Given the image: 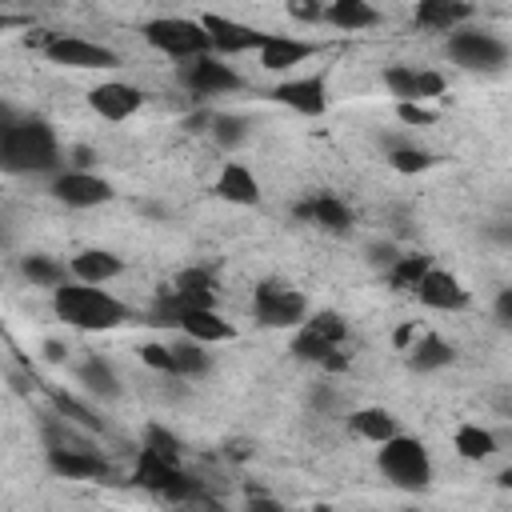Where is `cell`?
<instances>
[{"instance_id": "23", "label": "cell", "mask_w": 512, "mask_h": 512, "mask_svg": "<svg viewBox=\"0 0 512 512\" xmlns=\"http://www.w3.org/2000/svg\"><path fill=\"white\" fill-rule=\"evenodd\" d=\"M452 360H456V348H452L444 336H436V332L416 336L412 348H408V368H412V372H440V368H448Z\"/></svg>"}, {"instance_id": "7", "label": "cell", "mask_w": 512, "mask_h": 512, "mask_svg": "<svg viewBox=\"0 0 512 512\" xmlns=\"http://www.w3.org/2000/svg\"><path fill=\"white\" fill-rule=\"evenodd\" d=\"M448 60L468 72H500L508 64V44L484 28H456L448 36Z\"/></svg>"}, {"instance_id": "49", "label": "cell", "mask_w": 512, "mask_h": 512, "mask_svg": "<svg viewBox=\"0 0 512 512\" xmlns=\"http://www.w3.org/2000/svg\"><path fill=\"white\" fill-rule=\"evenodd\" d=\"M44 360L64 364V360H68V344H60V340H44Z\"/></svg>"}, {"instance_id": "10", "label": "cell", "mask_w": 512, "mask_h": 512, "mask_svg": "<svg viewBox=\"0 0 512 512\" xmlns=\"http://www.w3.org/2000/svg\"><path fill=\"white\" fill-rule=\"evenodd\" d=\"M44 56L60 68H116L120 56L96 40H84V36H52L44 44Z\"/></svg>"}, {"instance_id": "1", "label": "cell", "mask_w": 512, "mask_h": 512, "mask_svg": "<svg viewBox=\"0 0 512 512\" xmlns=\"http://www.w3.org/2000/svg\"><path fill=\"white\" fill-rule=\"evenodd\" d=\"M60 164H64V156H60V144H56V132L48 120H40V116L16 120L12 112H4V124H0V168L4 172H12V176L56 172Z\"/></svg>"}, {"instance_id": "50", "label": "cell", "mask_w": 512, "mask_h": 512, "mask_svg": "<svg viewBox=\"0 0 512 512\" xmlns=\"http://www.w3.org/2000/svg\"><path fill=\"white\" fill-rule=\"evenodd\" d=\"M488 236H492L496 244H512V224H492Z\"/></svg>"}, {"instance_id": "2", "label": "cell", "mask_w": 512, "mask_h": 512, "mask_svg": "<svg viewBox=\"0 0 512 512\" xmlns=\"http://www.w3.org/2000/svg\"><path fill=\"white\" fill-rule=\"evenodd\" d=\"M52 312H56V320H64L68 328H80V332H108L132 316L124 300H116L112 292H104L100 284H88V280H64L60 288H52Z\"/></svg>"}, {"instance_id": "5", "label": "cell", "mask_w": 512, "mask_h": 512, "mask_svg": "<svg viewBox=\"0 0 512 512\" xmlns=\"http://www.w3.org/2000/svg\"><path fill=\"white\" fill-rule=\"evenodd\" d=\"M144 40L172 56V60H188V56H200V52H212V36L200 20H184V16H156L144 24Z\"/></svg>"}, {"instance_id": "9", "label": "cell", "mask_w": 512, "mask_h": 512, "mask_svg": "<svg viewBox=\"0 0 512 512\" xmlns=\"http://www.w3.org/2000/svg\"><path fill=\"white\" fill-rule=\"evenodd\" d=\"M52 196L64 204V208H96V204H108L116 196V188L96 176V172H84V168H64L52 176Z\"/></svg>"}, {"instance_id": "47", "label": "cell", "mask_w": 512, "mask_h": 512, "mask_svg": "<svg viewBox=\"0 0 512 512\" xmlns=\"http://www.w3.org/2000/svg\"><path fill=\"white\" fill-rule=\"evenodd\" d=\"M308 404H312V408H320V412H328V408L336 404V392H332L328 384H316V388H312V396H308Z\"/></svg>"}, {"instance_id": "8", "label": "cell", "mask_w": 512, "mask_h": 512, "mask_svg": "<svg viewBox=\"0 0 512 512\" xmlns=\"http://www.w3.org/2000/svg\"><path fill=\"white\" fill-rule=\"evenodd\" d=\"M176 80L192 96H224V92H236L244 84L240 72L220 60V52H200V56L180 60L176 64Z\"/></svg>"}, {"instance_id": "26", "label": "cell", "mask_w": 512, "mask_h": 512, "mask_svg": "<svg viewBox=\"0 0 512 512\" xmlns=\"http://www.w3.org/2000/svg\"><path fill=\"white\" fill-rule=\"evenodd\" d=\"M76 380H80L84 392L96 396V400H116V396H120V380H116V372H112V364H108L104 356L80 360V364H76Z\"/></svg>"}, {"instance_id": "12", "label": "cell", "mask_w": 512, "mask_h": 512, "mask_svg": "<svg viewBox=\"0 0 512 512\" xmlns=\"http://www.w3.org/2000/svg\"><path fill=\"white\" fill-rule=\"evenodd\" d=\"M88 108L96 116L120 124V120H128V116H136L144 108V92L136 84H128V80H104V84H96L88 92Z\"/></svg>"}, {"instance_id": "43", "label": "cell", "mask_w": 512, "mask_h": 512, "mask_svg": "<svg viewBox=\"0 0 512 512\" xmlns=\"http://www.w3.org/2000/svg\"><path fill=\"white\" fill-rule=\"evenodd\" d=\"M444 76L440 72H432V68H416V92H420V100H428V96H444Z\"/></svg>"}, {"instance_id": "51", "label": "cell", "mask_w": 512, "mask_h": 512, "mask_svg": "<svg viewBox=\"0 0 512 512\" xmlns=\"http://www.w3.org/2000/svg\"><path fill=\"white\" fill-rule=\"evenodd\" d=\"M496 484H500V488H512V468H500V472H496Z\"/></svg>"}, {"instance_id": "19", "label": "cell", "mask_w": 512, "mask_h": 512, "mask_svg": "<svg viewBox=\"0 0 512 512\" xmlns=\"http://www.w3.org/2000/svg\"><path fill=\"white\" fill-rule=\"evenodd\" d=\"M216 196L228 200V204L252 208V204H260V180H256V172H252L248 164L232 160V164H224L220 176H216Z\"/></svg>"}, {"instance_id": "25", "label": "cell", "mask_w": 512, "mask_h": 512, "mask_svg": "<svg viewBox=\"0 0 512 512\" xmlns=\"http://www.w3.org/2000/svg\"><path fill=\"white\" fill-rule=\"evenodd\" d=\"M324 24H332L340 32H364V28L380 24V12L372 8V0H328Z\"/></svg>"}, {"instance_id": "45", "label": "cell", "mask_w": 512, "mask_h": 512, "mask_svg": "<svg viewBox=\"0 0 512 512\" xmlns=\"http://www.w3.org/2000/svg\"><path fill=\"white\" fill-rule=\"evenodd\" d=\"M212 116H216V112L196 108L192 116H184V120H180V128H184V132H192V136H196V132H208V128H212Z\"/></svg>"}, {"instance_id": "42", "label": "cell", "mask_w": 512, "mask_h": 512, "mask_svg": "<svg viewBox=\"0 0 512 512\" xmlns=\"http://www.w3.org/2000/svg\"><path fill=\"white\" fill-rule=\"evenodd\" d=\"M396 260H400V252H396V244H392V240H376V244H368V264H372V268L388 272Z\"/></svg>"}, {"instance_id": "38", "label": "cell", "mask_w": 512, "mask_h": 512, "mask_svg": "<svg viewBox=\"0 0 512 512\" xmlns=\"http://www.w3.org/2000/svg\"><path fill=\"white\" fill-rule=\"evenodd\" d=\"M384 84H388V92L396 100H420V92H416V68H408V64L384 68Z\"/></svg>"}, {"instance_id": "17", "label": "cell", "mask_w": 512, "mask_h": 512, "mask_svg": "<svg viewBox=\"0 0 512 512\" xmlns=\"http://www.w3.org/2000/svg\"><path fill=\"white\" fill-rule=\"evenodd\" d=\"M412 20L428 32H456L460 24L472 20V4L468 0H416Z\"/></svg>"}, {"instance_id": "31", "label": "cell", "mask_w": 512, "mask_h": 512, "mask_svg": "<svg viewBox=\"0 0 512 512\" xmlns=\"http://www.w3.org/2000/svg\"><path fill=\"white\" fill-rule=\"evenodd\" d=\"M336 352H340V348H336V344H328L324 336H316L308 324H300V328H296V336H292V356H296V360H304V364H320V368H324Z\"/></svg>"}, {"instance_id": "46", "label": "cell", "mask_w": 512, "mask_h": 512, "mask_svg": "<svg viewBox=\"0 0 512 512\" xmlns=\"http://www.w3.org/2000/svg\"><path fill=\"white\" fill-rule=\"evenodd\" d=\"M492 312H496V320H500V324H508V328H512V288H500V292H496Z\"/></svg>"}, {"instance_id": "35", "label": "cell", "mask_w": 512, "mask_h": 512, "mask_svg": "<svg viewBox=\"0 0 512 512\" xmlns=\"http://www.w3.org/2000/svg\"><path fill=\"white\" fill-rule=\"evenodd\" d=\"M180 316H184V300L176 292L156 296L152 308H148V324L152 328H180Z\"/></svg>"}, {"instance_id": "48", "label": "cell", "mask_w": 512, "mask_h": 512, "mask_svg": "<svg viewBox=\"0 0 512 512\" xmlns=\"http://www.w3.org/2000/svg\"><path fill=\"white\" fill-rule=\"evenodd\" d=\"M412 340H416V324H400V328H396V336H392V344H396L400 352H408V348H412Z\"/></svg>"}, {"instance_id": "30", "label": "cell", "mask_w": 512, "mask_h": 512, "mask_svg": "<svg viewBox=\"0 0 512 512\" xmlns=\"http://www.w3.org/2000/svg\"><path fill=\"white\" fill-rule=\"evenodd\" d=\"M384 148H388V156H384V160H388L396 172H404V176L428 172V168L436 164V156H432L428 148H416V144H404V140H388Z\"/></svg>"}, {"instance_id": "13", "label": "cell", "mask_w": 512, "mask_h": 512, "mask_svg": "<svg viewBox=\"0 0 512 512\" xmlns=\"http://www.w3.org/2000/svg\"><path fill=\"white\" fill-rule=\"evenodd\" d=\"M44 460L64 480H112V464L96 448H48Z\"/></svg>"}, {"instance_id": "24", "label": "cell", "mask_w": 512, "mask_h": 512, "mask_svg": "<svg viewBox=\"0 0 512 512\" xmlns=\"http://www.w3.org/2000/svg\"><path fill=\"white\" fill-rule=\"evenodd\" d=\"M348 432L360 436V440H368V444H384V440H392L400 432V424H396V416L388 408L368 404V408H356L348 416Z\"/></svg>"}, {"instance_id": "14", "label": "cell", "mask_w": 512, "mask_h": 512, "mask_svg": "<svg viewBox=\"0 0 512 512\" xmlns=\"http://www.w3.org/2000/svg\"><path fill=\"white\" fill-rule=\"evenodd\" d=\"M272 100L288 104L300 116H324V108H328V80L324 76H292V80L272 88Z\"/></svg>"}, {"instance_id": "3", "label": "cell", "mask_w": 512, "mask_h": 512, "mask_svg": "<svg viewBox=\"0 0 512 512\" xmlns=\"http://www.w3.org/2000/svg\"><path fill=\"white\" fill-rule=\"evenodd\" d=\"M132 484L144 488V492H152V496L164 500V504H212V496L200 488L196 476H188V472L180 468V460H164V456H156V452L144 448V444H140V452H136Z\"/></svg>"}, {"instance_id": "18", "label": "cell", "mask_w": 512, "mask_h": 512, "mask_svg": "<svg viewBox=\"0 0 512 512\" xmlns=\"http://www.w3.org/2000/svg\"><path fill=\"white\" fill-rule=\"evenodd\" d=\"M308 56H316V44L296 40V36H264L260 44V68L264 72H292L296 64H304Z\"/></svg>"}, {"instance_id": "34", "label": "cell", "mask_w": 512, "mask_h": 512, "mask_svg": "<svg viewBox=\"0 0 512 512\" xmlns=\"http://www.w3.org/2000/svg\"><path fill=\"white\" fill-rule=\"evenodd\" d=\"M248 116H240V112H216L212 116V128H208V136L220 144V148H236V144H244L248 140Z\"/></svg>"}, {"instance_id": "11", "label": "cell", "mask_w": 512, "mask_h": 512, "mask_svg": "<svg viewBox=\"0 0 512 512\" xmlns=\"http://www.w3.org/2000/svg\"><path fill=\"white\" fill-rule=\"evenodd\" d=\"M200 24L208 28V36H212V52H220V56L260 52V44H264V36H268V32H260V28H252V24H244V20L220 16V12H204Z\"/></svg>"}, {"instance_id": "28", "label": "cell", "mask_w": 512, "mask_h": 512, "mask_svg": "<svg viewBox=\"0 0 512 512\" xmlns=\"http://www.w3.org/2000/svg\"><path fill=\"white\" fill-rule=\"evenodd\" d=\"M428 268H432V256H424V252H404V256L388 268V284H392L396 292H412V296H416V288H420V280H424Z\"/></svg>"}, {"instance_id": "37", "label": "cell", "mask_w": 512, "mask_h": 512, "mask_svg": "<svg viewBox=\"0 0 512 512\" xmlns=\"http://www.w3.org/2000/svg\"><path fill=\"white\" fill-rule=\"evenodd\" d=\"M144 448H152V452L164 456V460H180V452H184L180 436H176L172 428H164V424H148V428H144Z\"/></svg>"}, {"instance_id": "21", "label": "cell", "mask_w": 512, "mask_h": 512, "mask_svg": "<svg viewBox=\"0 0 512 512\" xmlns=\"http://www.w3.org/2000/svg\"><path fill=\"white\" fill-rule=\"evenodd\" d=\"M180 332L200 340V344H224L236 336V328L216 312V308H184L180 316Z\"/></svg>"}, {"instance_id": "6", "label": "cell", "mask_w": 512, "mask_h": 512, "mask_svg": "<svg viewBox=\"0 0 512 512\" xmlns=\"http://www.w3.org/2000/svg\"><path fill=\"white\" fill-rule=\"evenodd\" d=\"M252 316L264 328H300L308 320V300L284 280H260L252 292Z\"/></svg>"}, {"instance_id": "33", "label": "cell", "mask_w": 512, "mask_h": 512, "mask_svg": "<svg viewBox=\"0 0 512 512\" xmlns=\"http://www.w3.org/2000/svg\"><path fill=\"white\" fill-rule=\"evenodd\" d=\"M48 396H52V408L64 416V420H72L76 428H84V432H104V420L88 408V404H80L76 396H68V392H60V388H48Z\"/></svg>"}, {"instance_id": "41", "label": "cell", "mask_w": 512, "mask_h": 512, "mask_svg": "<svg viewBox=\"0 0 512 512\" xmlns=\"http://www.w3.org/2000/svg\"><path fill=\"white\" fill-rule=\"evenodd\" d=\"M284 8H288V16H292V20H300V24H320V20H324V12H328V4H324V0H288Z\"/></svg>"}, {"instance_id": "15", "label": "cell", "mask_w": 512, "mask_h": 512, "mask_svg": "<svg viewBox=\"0 0 512 512\" xmlns=\"http://www.w3.org/2000/svg\"><path fill=\"white\" fill-rule=\"evenodd\" d=\"M416 300L424 308H436V312H460V308H468V288L452 272L428 268L424 280H420V288H416Z\"/></svg>"}, {"instance_id": "20", "label": "cell", "mask_w": 512, "mask_h": 512, "mask_svg": "<svg viewBox=\"0 0 512 512\" xmlns=\"http://www.w3.org/2000/svg\"><path fill=\"white\" fill-rule=\"evenodd\" d=\"M68 272L76 280H88V284H108V280H116L124 272V260L116 252H108V248H84V252L72 256Z\"/></svg>"}, {"instance_id": "16", "label": "cell", "mask_w": 512, "mask_h": 512, "mask_svg": "<svg viewBox=\"0 0 512 512\" xmlns=\"http://www.w3.org/2000/svg\"><path fill=\"white\" fill-rule=\"evenodd\" d=\"M296 220L316 224V228L336 232V236L352 228V212H348V204H344L340 196H332V192H312L308 200H300V204H296Z\"/></svg>"}, {"instance_id": "32", "label": "cell", "mask_w": 512, "mask_h": 512, "mask_svg": "<svg viewBox=\"0 0 512 512\" xmlns=\"http://www.w3.org/2000/svg\"><path fill=\"white\" fill-rule=\"evenodd\" d=\"M204 348H208V344H200V340H192V336L176 340V344H172V356H176V376H188V380L204 376V372L212 368V356H208Z\"/></svg>"}, {"instance_id": "22", "label": "cell", "mask_w": 512, "mask_h": 512, "mask_svg": "<svg viewBox=\"0 0 512 512\" xmlns=\"http://www.w3.org/2000/svg\"><path fill=\"white\" fill-rule=\"evenodd\" d=\"M172 292L184 300V308H216V276L208 268H184L176 280H172Z\"/></svg>"}, {"instance_id": "27", "label": "cell", "mask_w": 512, "mask_h": 512, "mask_svg": "<svg viewBox=\"0 0 512 512\" xmlns=\"http://www.w3.org/2000/svg\"><path fill=\"white\" fill-rule=\"evenodd\" d=\"M20 276L36 288H60L64 284V264L52 260L48 252H28V256H20Z\"/></svg>"}, {"instance_id": "29", "label": "cell", "mask_w": 512, "mask_h": 512, "mask_svg": "<svg viewBox=\"0 0 512 512\" xmlns=\"http://www.w3.org/2000/svg\"><path fill=\"white\" fill-rule=\"evenodd\" d=\"M452 448L464 456V460H488L492 452H496V436L488 432V428H480V424H460L456 428V436H452Z\"/></svg>"}, {"instance_id": "4", "label": "cell", "mask_w": 512, "mask_h": 512, "mask_svg": "<svg viewBox=\"0 0 512 512\" xmlns=\"http://www.w3.org/2000/svg\"><path fill=\"white\" fill-rule=\"evenodd\" d=\"M376 468L392 488H404V492H424L432 484V456H428L424 440L404 436V432H396L392 440L380 444Z\"/></svg>"}, {"instance_id": "40", "label": "cell", "mask_w": 512, "mask_h": 512, "mask_svg": "<svg viewBox=\"0 0 512 512\" xmlns=\"http://www.w3.org/2000/svg\"><path fill=\"white\" fill-rule=\"evenodd\" d=\"M396 120L408 128H428V124H436V112L424 108L420 100H396Z\"/></svg>"}, {"instance_id": "36", "label": "cell", "mask_w": 512, "mask_h": 512, "mask_svg": "<svg viewBox=\"0 0 512 512\" xmlns=\"http://www.w3.org/2000/svg\"><path fill=\"white\" fill-rule=\"evenodd\" d=\"M304 324H308L316 336H324L328 344H336V348L348 340V324H344V316H340V312H332V308H324V312H312Z\"/></svg>"}, {"instance_id": "44", "label": "cell", "mask_w": 512, "mask_h": 512, "mask_svg": "<svg viewBox=\"0 0 512 512\" xmlns=\"http://www.w3.org/2000/svg\"><path fill=\"white\" fill-rule=\"evenodd\" d=\"M96 160H100V152H96V148H88V144H72V148L64 152V164H68V168L96 172Z\"/></svg>"}, {"instance_id": "39", "label": "cell", "mask_w": 512, "mask_h": 512, "mask_svg": "<svg viewBox=\"0 0 512 512\" xmlns=\"http://www.w3.org/2000/svg\"><path fill=\"white\" fill-rule=\"evenodd\" d=\"M140 360L164 376H176V356H172V344H160V340H148L140 344Z\"/></svg>"}]
</instances>
